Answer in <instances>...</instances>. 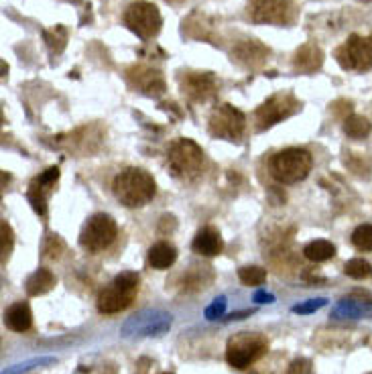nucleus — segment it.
<instances>
[{"label":"nucleus","mask_w":372,"mask_h":374,"mask_svg":"<svg viewBox=\"0 0 372 374\" xmlns=\"http://www.w3.org/2000/svg\"><path fill=\"white\" fill-rule=\"evenodd\" d=\"M344 273L350 276V279H358V281H362V279H369L372 274V267L369 260H364V258H352V260H348L346 267H344Z\"/></svg>","instance_id":"nucleus-23"},{"label":"nucleus","mask_w":372,"mask_h":374,"mask_svg":"<svg viewBox=\"0 0 372 374\" xmlns=\"http://www.w3.org/2000/svg\"><path fill=\"white\" fill-rule=\"evenodd\" d=\"M334 318L340 320H360V318H372V301L364 299H342L336 309H334Z\"/></svg>","instance_id":"nucleus-15"},{"label":"nucleus","mask_w":372,"mask_h":374,"mask_svg":"<svg viewBox=\"0 0 372 374\" xmlns=\"http://www.w3.org/2000/svg\"><path fill=\"white\" fill-rule=\"evenodd\" d=\"M218 84L214 79V75L210 74H189L183 81V92L192 98V100H208L214 96Z\"/></svg>","instance_id":"nucleus-12"},{"label":"nucleus","mask_w":372,"mask_h":374,"mask_svg":"<svg viewBox=\"0 0 372 374\" xmlns=\"http://www.w3.org/2000/svg\"><path fill=\"white\" fill-rule=\"evenodd\" d=\"M134 299L132 293H126L123 289H118L116 285H110L108 289H104L98 295V309L100 313H118L124 311Z\"/></svg>","instance_id":"nucleus-14"},{"label":"nucleus","mask_w":372,"mask_h":374,"mask_svg":"<svg viewBox=\"0 0 372 374\" xmlns=\"http://www.w3.org/2000/svg\"><path fill=\"white\" fill-rule=\"evenodd\" d=\"M299 110V102L291 94H277L273 98L265 102L258 110H256V123L258 130L271 128L277 123L289 118L291 114H295Z\"/></svg>","instance_id":"nucleus-9"},{"label":"nucleus","mask_w":372,"mask_h":374,"mask_svg":"<svg viewBox=\"0 0 372 374\" xmlns=\"http://www.w3.org/2000/svg\"><path fill=\"white\" fill-rule=\"evenodd\" d=\"M163 374H171V373H163Z\"/></svg>","instance_id":"nucleus-33"},{"label":"nucleus","mask_w":372,"mask_h":374,"mask_svg":"<svg viewBox=\"0 0 372 374\" xmlns=\"http://www.w3.org/2000/svg\"><path fill=\"white\" fill-rule=\"evenodd\" d=\"M175 258H177V252L167 242H159L149 250V265L153 269H159V271L169 269L175 263Z\"/></svg>","instance_id":"nucleus-20"},{"label":"nucleus","mask_w":372,"mask_h":374,"mask_svg":"<svg viewBox=\"0 0 372 374\" xmlns=\"http://www.w3.org/2000/svg\"><path fill=\"white\" fill-rule=\"evenodd\" d=\"M10 250H13V230L6 222H2V254L8 256Z\"/></svg>","instance_id":"nucleus-28"},{"label":"nucleus","mask_w":372,"mask_h":374,"mask_svg":"<svg viewBox=\"0 0 372 374\" xmlns=\"http://www.w3.org/2000/svg\"><path fill=\"white\" fill-rule=\"evenodd\" d=\"M303 252H305V258H309L311 263H323V260L334 258L336 247L327 240H313L305 247Z\"/></svg>","instance_id":"nucleus-21"},{"label":"nucleus","mask_w":372,"mask_h":374,"mask_svg":"<svg viewBox=\"0 0 372 374\" xmlns=\"http://www.w3.org/2000/svg\"><path fill=\"white\" fill-rule=\"evenodd\" d=\"M287 374H311V362L307 358H297L291 362Z\"/></svg>","instance_id":"nucleus-27"},{"label":"nucleus","mask_w":372,"mask_h":374,"mask_svg":"<svg viewBox=\"0 0 372 374\" xmlns=\"http://www.w3.org/2000/svg\"><path fill=\"white\" fill-rule=\"evenodd\" d=\"M261 299H267V303H271L273 297H271V295H265V293H258V295H256V301H261Z\"/></svg>","instance_id":"nucleus-31"},{"label":"nucleus","mask_w":372,"mask_h":374,"mask_svg":"<svg viewBox=\"0 0 372 374\" xmlns=\"http://www.w3.org/2000/svg\"><path fill=\"white\" fill-rule=\"evenodd\" d=\"M238 276L245 285H250V287H258L267 281V271L261 269V267H242L238 271Z\"/></svg>","instance_id":"nucleus-25"},{"label":"nucleus","mask_w":372,"mask_h":374,"mask_svg":"<svg viewBox=\"0 0 372 374\" xmlns=\"http://www.w3.org/2000/svg\"><path fill=\"white\" fill-rule=\"evenodd\" d=\"M311 155L305 149H285L271 159V175L279 183H297L311 171Z\"/></svg>","instance_id":"nucleus-2"},{"label":"nucleus","mask_w":372,"mask_h":374,"mask_svg":"<svg viewBox=\"0 0 372 374\" xmlns=\"http://www.w3.org/2000/svg\"><path fill=\"white\" fill-rule=\"evenodd\" d=\"M323 305H325V299H309L307 303H303V305H295L293 311L295 313H311V311L320 309Z\"/></svg>","instance_id":"nucleus-29"},{"label":"nucleus","mask_w":372,"mask_h":374,"mask_svg":"<svg viewBox=\"0 0 372 374\" xmlns=\"http://www.w3.org/2000/svg\"><path fill=\"white\" fill-rule=\"evenodd\" d=\"M167 161H169V167L177 177H183V179H189V177H196L201 169V163H203V153L199 149L198 145L189 139H179L175 141L169 149L167 155Z\"/></svg>","instance_id":"nucleus-4"},{"label":"nucleus","mask_w":372,"mask_h":374,"mask_svg":"<svg viewBox=\"0 0 372 374\" xmlns=\"http://www.w3.org/2000/svg\"><path fill=\"white\" fill-rule=\"evenodd\" d=\"M112 285H116L118 289H123L126 293H132V295H134V293L139 291V274L130 273V271L121 273L112 281Z\"/></svg>","instance_id":"nucleus-26"},{"label":"nucleus","mask_w":372,"mask_h":374,"mask_svg":"<svg viewBox=\"0 0 372 374\" xmlns=\"http://www.w3.org/2000/svg\"><path fill=\"white\" fill-rule=\"evenodd\" d=\"M114 196L126 208H141L155 196V179L143 169H126L114 179Z\"/></svg>","instance_id":"nucleus-1"},{"label":"nucleus","mask_w":372,"mask_h":374,"mask_svg":"<svg viewBox=\"0 0 372 374\" xmlns=\"http://www.w3.org/2000/svg\"><path fill=\"white\" fill-rule=\"evenodd\" d=\"M194 250L198 252V254H203V256H216V254H220L222 252V236H220V232L218 230H214V228H203V230H199L198 236L194 238Z\"/></svg>","instance_id":"nucleus-16"},{"label":"nucleus","mask_w":372,"mask_h":374,"mask_svg":"<svg viewBox=\"0 0 372 374\" xmlns=\"http://www.w3.org/2000/svg\"><path fill=\"white\" fill-rule=\"evenodd\" d=\"M267 348H269V344L261 334L242 332V334L230 338V342L226 346V360L230 366L245 371L250 364H254L261 356H265Z\"/></svg>","instance_id":"nucleus-3"},{"label":"nucleus","mask_w":372,"mask_h":374,"mask_svg":"<svg viewBox=\"0 0 372 374\" xmlns=\"http://www.w3.org/2000/svg\"><path fill=\"white\" fill-rule=\"evenodd\" d=\"M247 125V118L240 110H236L230 104L218 106L210 116V132L214 137H220L226 141H234L242 134Z\"/></svg>","instance_id":"nucleus-8"},{"label":"nucleus","mask_w":372,"mask_h":374,"mask_svg":"<svg viewBox=\"0 0 372 374\" xmlns=\"http://www.w3.org/2000/svg\"><path fill=\"white\" fill-rule=\"evenodd\" d=\"M55 287V276L47 269H39L37 273H33L26 281V293L31 297H39L49 293L51 289Z\"/></svg>","instance_id":"nucleus-19"},{"label":"nucleus","mask_w":372,"mask_h":374,"mask_svg":"<svg viewBox=\"0 0 372 374\" xmlns=\"http://www.w3.org/2000/svg\"><path fill=\"white\" fill-rule=\"evenodd\" d=\"M336 59L344 70L366 72L372 68V37L350 35L344 45L336 49Z\"/></svg>","instance_id":"nucleus-6"},{"label":"nucleus","mask_w":372,"mask_h":374,"mask_svg":"<svg viewBox=\"0 0 372 374\" xmlns=\"http://www.w3.org/2000/svg\"><path fill=\"white\" fill-rule=\"evenodd\" d=\"M124 23L130 26L139 37L150 39L159 33L161 29V13L159 8L147 2V0H137L132 2L126 13H124Z\"/></svg>","instance_id":"nucleus-5"},{"label":"nucleus","mask_w":372,"mask_h":374,"mask_svg":"<svg viewBox=\"0 0 372 374\" xmlns=\"http://www.w3.org/2000/svg\"><path fill=\"white\" fill-rule=\"evenodd\" d=\"M116 234H118L116 222L110 216H106V214H96L84 226L79 242H82L84 249L92 250V252H100V250L108 249L114 242Z\"/></svg>","instance_id":"nucleus-7"},{"label":"nucleus","mask_w":372,"mask_h":374,"mask_svg":"<svg viewBox=\"0 0 372 374\" xmlns=\"http://www.w3.org/2000/svg\"><path fill=\"white\" fill-rule=\"evenodd\" d=\"M364 2H371V0H364Z\"/></svg>","instance_id":"nucleus-32"},{"label":"nucleus","mask_w":372,"mask_h":374,"mask_svg":"<svg viewBox=\"0 0 372 374\" xmlns=\"http://www.w3.org/2000/svg\"><path fill=\"white\" fill-rule=\"evenodd\" d=\"M224 307H226V299L224 297H220V299H216V303L206 311V315H208V320H216L218 315H222Z\"/></svg>","instance_id":"nucleus-30"},{"label":"nucleus","mask_w":372,"mask_h":374,"mask_svg":"<svg viewBox=\"0 0 372 374\" xmlns=\"http://www.w3.org/2000/svg\"><path fill=\"white\" fill-rule=\"evenodd\" d=\"M59 177V169L51 167L43 175H39L33 183H31V192H29V200L33 203V208L39 214H45V201H47V194H49L51 185L57 181Z\"/></svg>","instance_id":"nucleus-13"},{"label":"nucleus","mask_w":372,"mask_h":374,"mask_svg":"<svg viewBox=\"0 0 372 374\" xmlns=\"http://www.w3.org/2000/svg\"><path fill=\"white\" fill-rule=\"evenodd\" d=\"M33 324V315L26 303H15L4 311V325L13 332H26Z\"/></svg>","instance_id":"nucleus-17"},{"label":"nucleus","mask_w":372,"mask_h":374,"mask_svg":"<svg viewBox=\"0 0 372 374\" xmlns=\"http://www.w3.org/2000/svg\"><path fill=\"white\" fill-rule=\"evenodd\" d=\"M352 244L358 250L371 252L372 250V226L362 224L352 232Z\"/></svg>","instance_id":"nucleus-24"},{"label":"nucleus","mask_w":372,"mask_h":374,"mask_svg":"<svg viewBox=\"0 0 372 374\" xmlns=\"http://www.w3.org/2000/svg\"><path fill=\"white\" fill-rule=\"evenodd\" d=\"M323 63V53L320 47H316V45H303L301 49L295 53V61H293V65H295V70L299 72H305V74H309V72H316V70H320Z\"/></svg>","instance_id":"nucleus-18"},{"label":"nucleus","mask_w":372,"mask_h":374,"mask_svg":"<svg viewBox=\"0 0 372 374\" xmlns=\"http://www.w3.org/2000/svg\"><path fill=\"white\" fill-rule=\"evenodd\" d=\"M171 325V315L165 311H141L123 327L124 336H159Z\"/></svg>","instance_id":"nucleus-10"},{"label":"nucleus","mask_w":372,"mask_h":374,"mask_svg":"<svg viewBox=\"0 0 372 374\" xmlns=\"http://www.w3.org/2000/svg\"><path fill=\"white\" fill-rule=\"evenodd\" d=\"M248 15L254 23L283 25L291 17V0H250Z\"/></svg>","instance_id":"nucleus-11"},{"label":"nucleus","mask_w":372,"mask_h":374,"mask_svg":"<svg viewBox=\"0 0 372 374\" xmlns=\"http://www.w3.org/2000/svg\"><path fill=\"white\" fill-rule=\"evenodd\" d=\"M371 128V123L364 116H358V114H352L344 120V132L350 139H364V137H369Z\"/></svg>","instance_id":"nucleus-22"}]
</instances>
